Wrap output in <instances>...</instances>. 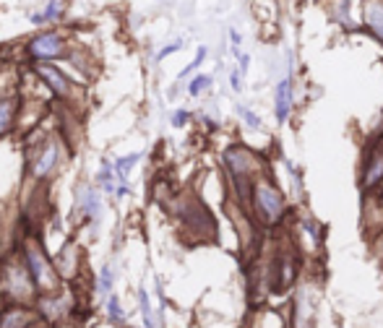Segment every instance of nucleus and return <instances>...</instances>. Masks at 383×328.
<instances>
[{
	"label": "nucleus",
	"mask_w": 383,
	"mask_h": 328,
	"mask_svg": "<svg viewBox=\"0 0 383 328\" xmlns=\"http://www.w3.org/2000/svg\"><path fill=\"white\" fill-rule=\"evenodd\" d=\"M255 200H258V208L266 214V219H272V222L274 219H279V214L284 211V198L274 191L272 185H258Z\"/></svg>",
	"instance_id": "nucleus-1"
},
{
	"label": "nucleus",
	"mask_w": 383,
	"mask_h": 328,
	"mask_svg": "<svg viewBox=\"0 0 383 328\" xmlns=\"http://www.w3.org/2000/svg\"><path fill=\"white\" fill-rule=\"evenodd\" d=\"M365 24L375 37L383 40V0H367L365 3Z\"/></svg>",
	"instance_id": "nucleus-2"
},
{
	"label": "nucleus",
	"mask_w": 383,
	"mask_h": 328,
	"mask_svg": "<svg viewBox=\"0 0 383 328\" xmlns=\"http://www.w3.org/2000/svg\"><path fill=\"white\" fill-rule=\"evenodd\" d=\"M289 107H292V81L282 79L279 86H277V120L279 123L287 120Z\"/></svg>",
	"instance_id": "nucleus-3"
},
{
	"label": "nucleus",
	"mask_w": 383,
	"mask_h": 328,
	"mask_svg": "<svg viewBox=\"0 0 383 328\" xmlns=\"http://www.w3.org/2000/svg\"><path fill=\"white\" fill-rule=\"evenodd\" d=\"M32 52L37 57H52L60 52V40H57L55 34H42L37 40L32 42Z\"/></svg>",
	"instance_id": "nucleus-4"
},
{
	"label": "nucleus",
	"mask_w": 383,
	"mask_h": 328,
	"mask_svg": "<svg viewBox=\"0 0 383 328\" xmlns=\"http://www.w3.org/2000/svg\"><path fill=\"white\" fill-rule=\"evenodd\" d=\"M40 73H42V79L50 81V86L55 89L57 94H65V89H68V86H65V79L55 71V68H52V65H42Z\"/></svg>",
	"instance_id": "nucleus-5"
},
{
	"label": "nucleus",
	"mask_w": 383,
	"mask_h": 328,
	"mask_svg": "<svg viewBox=\"0 0 383 328\" xmlns=\"http://www.w3.org/2000/svg\"><path fill=\"white\" fill-rule=\"evenodd\" d=\"M55 159H57V149L50 146L48 152L42 154V159L37 162V175H48L50 169H52V164H55Z\"/></svg>",
	"instance_id": "nucleus-6"
},
{
	"label": "nucleus",
	"mask_w": 383,
	"mask_h": 328,
	"mask_svg": "<svg viewBox=\"0 0 383 328\" xmlns=\"http://www.w3.org/2000/svg\"><path fill=\"white\" fill-rule=\"evenodd\" d=\"M29 264H32L37 281H42V284H45V281L50 279V271H48V266H42V258L37 256V253H29Z\"/></svg>",
	"instance_id": "nucleus-7"
},
{
	"label": "nucleus",
	"mask_w": 383,
	"mask_h": 328,
	"mask_svg": "<svg viewBox=\"0 0 383 328\" xmlns=\"http://www.w3.org/2000/svg\"><path fill=\"white\" fill-rule=\"evenodd\" d=\"M206 86H211V79H209V76H199V79L191 81V89H188V91H191V94H201Z\"/></svg>",
	"instance_id": "nucleus-8"
},
{
	"label": "nucleus",
	"mask_w": 383,
	"mask_h": 328,
	"mask_svg": "<svg viewBox=\"0 0 383 328\" xmlns=\"http://www.w3.org/2000/svg\"><path fill=\"white\" fill-rule=\"evenodd\" d=\"M141 159V154H133V157H128V159H120L118 162V172H120V177H126L128 175V169L133 167L136 162Z\"/></svg>",
	"instance_id": "nucleus-9"
},
{
	"label": "nucleus",
	"mask_w": 383,
	"mask_h": 328,
	"mask_svg": "<svg viewBox=\"0 0 383 328\" xmlns=\"http://www.w3.org/2000/svg\"><path fill=\"white\" fill-rule=\"evenodd\" d=\"M9 120H11V104L3 102V104H0V130L9 125Z\"/></svg>",
	"instance_id": "nucleus-10"
},
{
	"label": "nucleus",
	"mask_w": 383,
	"mask_h": 328,
	"mask_svg": "<svg viewBox=\"0 0 383 328\" xmlns=\"http://www.w3.org/2000/svg\"><path fill=\"white\" fill-rule=\"evenodd\" d=\"M204 57H206V50L201 47V50H199V55H196V60H193V63L188 65V68H185V71L180 73V76H188V73H191V71H196V68H199V65L204 63Z\"/></svg>",
	"instance_id": "nucleus-11"
},
{
	"label": "nucleus",
	"mask_w": 383,
	"mask_h": 328,
	"mask_svg": "<svg viewBox=\"0 0 383 328\" xmlns=\"http://www.w3.org/2000/svg\"><path fill=\"white\" fill-rule=\"evenodd\" d=\"M87 196H89V198H87V211H89V214H96V208H99V203H96V193L89 191Z\"/></svg>",
	"instance_id": "nucleus-12"
},
{
	"label": "nucleus",
	"mask_w": 383,
	"mask_h": 328,
	"mask_svg": "<svg viewBox=\"0 0 383 328\" xmlns=\"http://www.w3.org/2000/svg\"><path fill=\"white\" fill-rule=\"evenodd\" d=\"M112 287V271H110V268H104V271H102V292H104V289H110Z\"/></svg>",
	"instance_id": "nucleus-13"
},
{
	"label": "nucleus",
	"mask_w": 383,
	"mask_h": 328,
	"mask_svg": "<svg viewBox=\"0 0 383 328\" xmlns=\"http://www.w3.org/2000/svg\"><path fill=\"white\" fill-rule=\"evenodd\" d=\"M175 50H180V42H172V45H167V47L162 50V52H160V60H162V57H167L170 52H175Z\"/></svg>",
	"instance_id": "nucleus-14"
},
{
	"label": "nucleus",
	"mask_w": 383,
	"mask_h": 328,
	"mask_svg": "<svg viewBox=\"0 0 383 328\" xmlns=\"http://www.w3.org/2000/svg\"><path fill=\"white\" fill-rule=\"evenodd\" d=\"M240 115H243V118H245L250 125H258V120H255V115H250V110H240Z\"/></svg>",
	"instance_id": "nucleus-15"
},
{
	"label": "nucleus",
	"mask_w": 383,
	"mask_h": 328,
	"mask_svg": "<svg viewBox=\"0 0 383 328\" xmlns=\"http://www.w3.org/2000/svg\"><path fill=\"white\" fill-rule=\"evenodd\" d=\"M185 123V113H177L175 115V125H183Z\"/></svg>",
	"instance_id": "nucleus-16"
},
{
	"label": "nucleus",
	"mask_w": 383,
	"mask_h": 328,
	"mask_svg": "<svg viewBox=\"0 0 383 328\" xmlns=\"http://www.w3.org/2000/svg\"><path fill=\"white\" fill-rule=\"evenodd\" d=\"M230 40L235 42V45H240V34L238 32H230Z\"/></svg>",
	"instance_id": "nucleus-17"
}]
</instances>
